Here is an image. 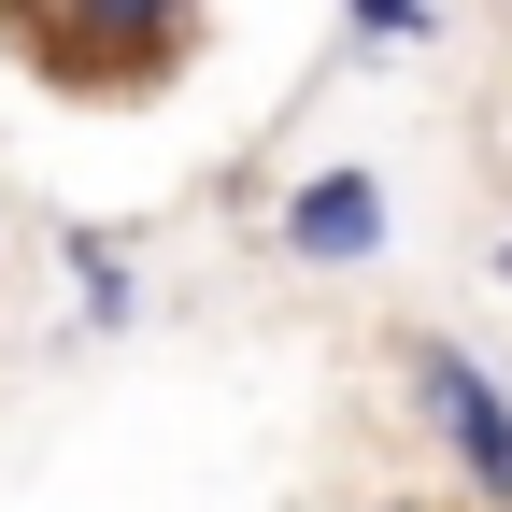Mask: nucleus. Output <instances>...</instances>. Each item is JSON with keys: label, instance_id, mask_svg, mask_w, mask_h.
I'll list each match as a JSON object with an SVG mask.
<instances>
[{"label": "nucleus", "instance_id": "2", "mask_svg": "<svg viewBox=\"0 0 512 512\" xmlns=\"http://www.w3.org/2000/svg\"><path fill=\"white\" fill-rule=\"evenodd\" d=\"M285 242L313 256V271H356V256H384V185H370V171H299Z\"/></svg>", "mask_w": 512, "mask_h": 512}, {"label": "nucleus", "instance_id": "1", "mask_svg": "<svg viewBox=\"0 0 512 512\" xmlns=\"http://www.w3.org/2000/svg\"><path fill=\"white\" fill-rule=\"evenodd\" d=\"M413 384H427V413H441V441H456V470H470V498H512V399L484 384V356H456V342H413Z\"/></svg>", "mask_w": 512, "mask_h": 512}, {"label": "nucleus", "instance_id": "6", "mask_svg": "<svg viewBox=\"0 0 512 512\" xmlns=\"http://www.w3.org/2000/svg\"><path fill=\"white\" fill-rule=\"evenodd\" d=\"M498 285H512V242H498Z\"/></svg>", "mask_w": 512, "mask_h": 512}, {"label": "nucleus", "instance_id": "4", "mask_svg": "<svg viewBox=\"0 0 512 512\" xmlns=\"http://www.w3.org/2000/svg\"><path fill=\"white\" fill-rule=\"evenodd\" d=\"M57 271H72V299H86V328H128V256H114L100 228H72V242H57Z\"/></svg>", "mask_w": 512, "mask_h": 512}, {"label": "nucleus", "instance_id": "5", "mask_svg": "<svg viewBox=\"0 0 512 512\" xmlns=\"http://www.w3.org/2000/svg\"><path fill=\"white\" fill-rule=\"evenodd\" d=\"M342 15H356L370 43H427V0H342Z\"/></svg>", "mask_w": 512, "mask_h": 512}, {"label": "nucleus", "instance_id": "3", "mask_svg": "<svg viewBox=\"0 0 512 512\" xmlns=\"http://www.w3.org/2000/svg\"><path fill=\"white\" fill-rule=\"evenodd\" d=\"M185 0H72V57H100V72H143V57H171Z\"/></svg>", "mask_w": 512, "mask_h": 512}]
</instances>
